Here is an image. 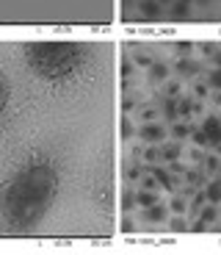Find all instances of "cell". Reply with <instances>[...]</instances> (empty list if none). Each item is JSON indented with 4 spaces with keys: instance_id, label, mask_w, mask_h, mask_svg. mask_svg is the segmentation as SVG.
Wrapping results in <instances>:
<instances>
[{
    "instance_id": "obj_12",
    "label": "cell",
    "mask_w": 221,
    "mask_h": 255,
    "mask_svg": "<svg viewBox=\"0 0 221 255\" xmlns=\"http://www.w3.org/2000/svg\"><path fill=\"white\" fill-rule=\"evenodd\" d=\"M208 81H210V86H216V89H221V70H213L208 75Z\"/></svg>"
},
{
    "instance_id": "obj_5",
    "label": "cell",
    "mask_w": 221,
    "mask_h": 255,
    "mask_svg": "<svg viewBox=\"0 0 221 255\" xmlns=\"http://www.w3.org/2000/svg\"><path fill=\"white\" fill-rule=\"evenodd\" d=\"M166 205H149V208H147V214H144V219L147 222H163L166 219Z\"/></svg>"
},
{
    "instance_id": "obj_8",
    "label": "cell",
    "mask_w": 221,
    "mask_h": 255,
    "mask_svg": "<svg viewBox=\"0 0 221 255\" xmlns=\"http://www.w3.org/2000/svg\"><path fill=\"white\" fill-rule=\"evenodd\" d=\"M169 211H174V214H185V211H188V203H185V197L174 194V197L169 200Z\"/></svg>"
},
{
    "instance_id": "obj_10",
    "label": "cell",
    "mask_w": 221,
    "mask_h": 255,
    "mask_svg": "<svg viewBox=\"0 0 221 255\" xmlns=\"http://www.w3.org/2000/svg\"><path fill=\"white\" fill-rule=\"evenodd\" d=\"M194 95L199 97V100H205V97L210 95V86H208V83H202V81H199V83H194Z\"/></svg>"
},
{
    "instance_id": "obj_4",
    "label": "cell",
    "mask_w": 221,
    "mask_h": 255,
    "mask_svg": "<svg viewBox=\"0 0 221 255\" xmlns=\"http://www.w3.org/2000/svg\"><path fill=\"white\" fill-rule=\"evenodd\" d=\"M139 136L144 141H149V144H160L163 141V136H166V130H163V125H141V130H139Z\"/></svg>"
},
{
    "instance_id": "obj_9",
    "label": "cell",
    "mask_w": 221,
    "mask_h": 255,
    "mask_svg": "<svg viewBox=\"0 0 221 255\" xmlns=\"http://www.w3.org/2000/svg\"><path fill=\"white\" fill-rule=\"evenodd\" d=\"M188 133H191V128H188V125H183V122L171 128V136H174V139H185Z\"/></svg>"
},
{
    "instance_id": "obj_7",
    "label": "cell",
    "mask_w": 221,
    "mask_h": 255,
    "mask_svg": "<svg viewBox=\"0 0 221 255\" xmlns=\"http://www.w3.org/2000/svg\"><path fill=\"white\" fill-rule=\"evenodd\" d=\"M205 194H208V203H216V205H219V203H221V180H210Z\"/></svg>"
},
{
    "instance_id": "obj_2",
    "label": "cell",
    "mask_w": 221,
    "mask_h": 255,
    "mask_svg": "<svg viewBox=\"0 0 221 255\" xmlns=\"http://www.w3.org/2000/svg\"><path fill=\"white\" fill-rule=\"evenodd\" d=\"M36 28H88L67 0H0V31Z\"/></svg>"
},
{
    "instance_id": "obj_6",
    "label": "cell",
    "mask_w": 221,
    "mask_h": 255,
    "mask_svg": "<svg viewBox=\"0 0 221 255\" xmlns=\"http://www.w3.org/2000/svg\"><path fill=\"white\" fill-rule=\"evenodd\" d=\"M166 78H169V70H166V64H155V61H152V64H149V81L160 83V81H166Z\"/></svg>"
},
{
    "instance_id": "obj_11",
    "label": "cell",
    "mask_w": 221,
    "mask_h": 255,
    "mask_svg": "<svg viewBox=\"0 0 221 255\" xmlns=\"http://www.w3.org/2000/svg\"><path fill=\"white\" fill-rule=\"evenodd\" d=\"M166 95H169V97L180 95V81H169V83H166Z\"/></svg>"
},
{
    "instance_id": "obj_3",
    "label": "cell",
    "mask_w": 221,
    "mask_h": 255,
    "mask_svg": "<svg viewBox=\"0 0 221 255\" xmlns=\"http://www.w3.org/2000/svg\"><path fill=\"white\" fill-rule=\"evenodd\" d=\"M199 128L205 130V136H208L210 144H213V147H221V117H219V114H208Z\"/></svg>"
},
{
    "instance_id": "obj_1",
    "label": "cell",
    "mask_w": 221,
    "mask_h": 255,
    "mask_svg": "<svg viewBox=\"0 0 221 255\" xmlns=\"http://www.w3.org/2000/svg\"><path fill=\"white\" fill-rule=\"evenodd\" d=\"M122 50L0 31V242L114 236Z\"/></svg>"
}]
</instances>
